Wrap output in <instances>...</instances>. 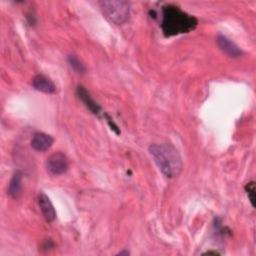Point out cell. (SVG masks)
<instances>
[{"label":"cell","instance_id":"obj_1","mask_svg":"<svg viewBox=\"0 0 256 256\" xmlns=\"http://www.w3.org/2000/svg\"><path fill=\"white\" fill-rule=\"evenodd\" d=\"M198 25V20L181 10L179 7L168 4L162 9L161 28L164 36L171 37L191 32Z\"/></svg>","mask_w":256,"mask_h":256},{"label":"cell","instance_id":"obj_2","mask_svg":"<svg viewBox=\"0 0 256 256\" xmlns=\"http://www.w3.org/2000/svg\"><path fill=\"white\" fill-rule=\"evenodd\" d=\"M161 173L169 179L177 177L183 167L181 156L178 150L168 143L151 144L148 148Z\"/></svg>","mask_w":256,"mask_h":256},{"label":"cell","instance_id":"obj_3","mask_svg":"<svg viewBox=\"0 0 256 256\" xmlns=\"http://www.w3.org/2000/svg\"><path fill=\"white\" fill-rule=\"evenodd\" d=\"M100 8L104 16L116 25L125 23L130 15V4L124 0L100 1Z\"/></svg>","mask_w":256,"mask_h":256},{"label":"cell","instance_id":"obj_4","mask_svg":"<svg viewBox=\"0 0 256 256\" xmlns=\"http://www.w3.org/2000/svg\"><path fill=\"white\" fill-rule=\"evenodd\" d=\"M69 168V162L66 155L62 152L51 154L46 160V170L53 176L64 174Z\"/></svg>","mask_w":256,"mask_h":256},{"label":"cell","instance_id":"obj_5","mask_svg":"<svg viewBox=\"0 0 256 256\" xmlns=\"http://www.w3.org/2000/svg\"><path fill=\"white\" fill-rule=\"evenodd\" d=\"M216 42L218 47L222 52L232 58H237L242 55V50L229 38L224 35H218L216 38Z\"/></svg>","mask_w":256,"mask_h":256},{"label":"cell","instance_id":"obj_6","mask_svg":"<svg viewBox=\"0 0 256 256\" xmlns=\"http://www.w3.org/2000/svg\"><path fill=\"white\" fill-rule=\"evenodd\" d=\"M38 204L40 207V210L42 212V215L44 216L45 220L47 222H52L56 218V211L54 209V206L52 202L50 201L49 197L43 193L40 192L38 194Z\"/></svg>","mask_w":256,"mask_h":256},{"label":"cell","instance_id":"obj_7","mask_svg":"<svg viewBox=\"0 0 256 256\" xmlns=\"http://www.w3.org/2000/svg\"><path fill=\"white\" fill-rule=\"evenodd\" d=\"M53 142L54 139L52 136L43 132H37L32 137L31 146L36 151H46L52 146Z\"/></svg>","mask_w":256,"mask_h":256},{"label":"cell","instance_id":"obj_8","mask_svg":"<svg viewBox=\"0 0 256 256\" xmlns=\"http://www.w3.org/2000/svg\"><path fill=\"white\" fill-rule=\"evenodd\" d=\"M32 86L37 91H40L46 94H51L56 91V86L53 83V81L42 74H38L33 78Z\"/></svg>","mask_w":256,"mask_h":256},{"label":"cell","instance_id":"obj_9","mask_svg":"<svg viewBox=\"0 0 256 256\" xmlns=\"http://www.w3.org/2000/svg\"><path fill=\"white\" fill-rule=\"evenodd\" d=\"M76 94L78 98L85 104V106L95 115H99L101 112V107L99 106L98 103L94 101V99L91 97L89 92L83 87V86H78L76 89Z\"/></svg>","mask_w":256,"mask_h":256},{"label":"cell","instance_id":"obj_10","mask_svg":"<svg viewBox=\"0 0 256 256\" xmlns=\"http://www.w3.org/2000/svg\"><path fill=\"white\" fill-rule=\"evenodd\" d=\"M21 183H22V173L20 171H17L12 176L9 183V187H8V194L12 198H17L20 195L21 188H22Z\"/></svg>","mask_w":256,"mask_h":256},{"label":"cell","instance_id":"obj_11","mask_svg":"<svg viewBox=\"0 0 256 256\" xmlns=\"http://www.w3.org/2000/svg\"><path fill=\"white\" fill-rule=\"evenodd\" d=\"M67 61L69 63V65L71 66V68L77 72V73H81L83 74L86 71V68L84 66V64L79 60L78 57H76L75 55H69L67 58Z\"/></svg>","mask_w":256,"mask_h":256},{"label":"cell","instance_id":"obj_12","mask_svg":"<svg viewBox=\"0 0 256 256\" xmlns=\"http://www.w3.org/2000/svg\"><path fill=\"white\" fill-rule=\"evenodd\" d=\"M245 191H246V194H247V196H248V199H249V201H250V203H251V205L253 206V207H255V199H256V193H255V191H256V188H255V182H249V183H247L246 185H245Z\"/></svg>","mask_w":256,"mask_h":256},{"label":"cell","instance_id":"obj_13","mask_svg":"<svg viewBox=\"0 0 256 256\" xmlns=\"http://www.w3.org/2000/svg\"><path fill=\"white\" fill-rule=\"evenodd\" d=\"M105 117H106V120H107V123L109 124V126L111 127V129L118 135V134H120V130H119V128H118V126L114 123V121L107 115V114H105Z\"/></svg>","mask_w":256,"mask_h":256},{"label":"cell","instance_id":"obj_14","mask_svg":"<svg viewBox=\"0 0 256 256\" xmlns=\"http://www.w3.org/2000/svg\"><path fill=\"white\" fill-rule=\"evenodd\" d=\"M204 254H207V255H210V254H214V255H218L219 253L218 252H216V251H207L206 253H204Z\"/></svg>","mask_w":256,"mask_h":256},{"label":"cell","instance_id":"obj_15","mask_svg":"<svg viewBox=\"0 0 256 256\" xmlns=\"http://www.w3.org/2000/svg\"><path fill=\"white\" fill-rule=\"evenodd\" d=\"M118 255H129L128 251H121L118 253Z\"/></svg>","mask_w":256,"mask_h":256}]
</instances>
